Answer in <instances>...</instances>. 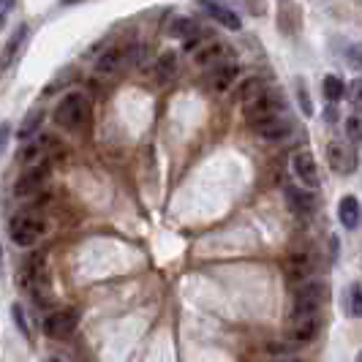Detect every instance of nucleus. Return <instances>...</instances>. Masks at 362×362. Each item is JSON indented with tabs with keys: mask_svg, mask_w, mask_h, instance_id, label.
Returning a JSON list of instances; mask_svg holds the SVG:
<instances>
[{
	"mask_svg": "<svg viewBox=\"0 0 362 362\" xmlns=\"http://www.w3.org/2000/svg\"><path fill=\"white\" fill-rule=\"evenodd\" d=\"M327 297V286L322 281H303L294 291L291 316H316Z\"/></svg>",
	"mask_w": 362,
	"mask_h": 362,
	"instance_id": "7ed1b4c3",
	"label": "nucleus"
},
{
	"mask_svg": "<svg viewBox=\"0 0 362 362\" xmlns=\"http://www.w3.org/2000/svg\"><path fill=\"white\" fill-rule=\"evenodd\" d=\"M344 126H346V136H349V139H351V142L357 145V142H360V117H357V115L346 117Z\"/></svg>",
	"mask_w": 362,
	"mask_h": 362,
	"instance_id": "a878e982",
	"label": "nucleus"
},
{
	"mask_svg": "<svg viewBox=\"0 0 362 362\" xmlns=\"http://www.w3.org/2000/svg\"><path fill=\"white\" fill-rule=\"evenodd\" d=\"M44 123V109L41 107H33L28 115H25V120H22V126H19V139H28V136H33L38 128Z\"/></svg>",
	"mask_w": 362,
	"mask_h": 362,
	"instance_id": "aec40b11",
	"label": "nucleus"
},
{
	"mask_svg": "<svg viewBox=\"0 0 362 362\" xmlns=\"http://www.w3.org/2000/svg\"><path fill=\"white\" fill-rule=\"evenodd\" d=\"M3 22H6V14H0V28H3Z\"/></svg>",
	"mask_w": 362,
	"mask_h": 362,
	"instance_id": "473e14b6",
	"label": "nucleus"
},
{
	"mask_svg": "<svg viewBox=\"0 0 362 362\" xmlns=\"http://www.w3.org/2000/svg\"><path fill=\"white\" fill-rule=\"evenodd\" d=\"M8 136H11V126L8 123H0V156H3V150L8 145Z\"/></svg>",
	"mask_w": 362,
	"mask_h": 362,
	"instance_id": "cd10ccee",
	"label": "nucleus"
},
{
	"mask_svg": "<svg viewBox=\"0 0 362 362\" xmlns=\"http://www.w3.org/2000/svg\"><path fill=\"white\" fill-rule=\"evenodd\" d=\"M297 98H300V107H303V112L305 115H313V104H310V98H308V90L303 88V82H300V88H297Z\"/></svg>",
	"mask_w": 362,
	"mask_h": 362,
	"instance_id": "bb28decb",
	"label": "nucleus"
},
{
	"mask_svg": "<svg viewBox=\"0 0 362 362\" xmlns=\"http://www.w3.org/2000/svg\"><path fill=\"white\" fill-rule=\"evenodd\" d=\"M237 71H240L237 63H218L216 69H213V74H210V85H213V90L216 93L229 90V88L235 85Z\"/></svg>",
	"mask_w": 362,
	"mask_h": 362,
	"instance_id": "ddd939ff",
	"label": "nucleus"
},
{
	"mask_svg": "<svg viewBox=\"0 0 362 362\" xmlns=\"http://www.w3.org/2000/svg\"><path fill=\"white\" fill-rule=\"evenodd\" d=\"M11 319H14V325H17L19 329H22V335H25V338H30V329H28V319H25V310H22V305H17V303L11 305Z\"/></svg>",
	"mask_w": 362,
	"mask_h": 362,
	"instance_id": "393cba45",
	"label": "nucleus"
},
{
	"mask_svg": "<svg viewBox=\"0 0 362 362\" xmlns=\"http://www.w3.org/2000/svg\"><path fill=\"white\" fill-rule=\"evenodd\" d=\"M351 101H354V107L360 109V82H351Z\"/></svg>",
	"mask_w": 362,
	"mask_h": 362,
	"instance_id": "c85d7f7f",
	"label": "nucleus"
},
{
	"mask_svg": "<svg viewBox=\"0 0 362 362\" xmlns=\"http://www.w3.org/2000/svg\"><path fill=\"white\" fill-rule=\"evenodd\" d=\"M322 93L327 95V101L329 104H335V101H341L346 95V85H344V79H338L335 74H327L325 76V82H322Z\"/></svg>",
	"mask_w": 362,
	"mask_h": 362,
	"instance_id": "412c9836",
	"label": "nucleus"
},
{
	"mask_svg": "<svg viewBox=\"0 0 362 362\" xmlns=\"http://www.w3.org/2000/svg\"><path fill=\"white\" fill-rule=\"evenodd\" d=\"M322 329V322H319V313L316 316H294L289 327V338L294 344H310Z\"/></svg>",
	"mask_w": 362,
	"mask_h": 362,
	"instance_id": "9d476101",
	"label": "nucleus"
},
{
	"mask_svg": "<svg viewBox=\"0 0 362 362\" xmlns=\"http://www.w3.org/2000/svg\"><path fill=\"white\" fill-rule=\"evenodd\" d=\"M341 308L349 319H357L362 313V291L360 284H349L344 289V297H341Z\"/></svg>",
	"mask_w": 362,
	"mask_h": 362,
	"instance_id": "a211bd4d",
	"label": "nucleus"
},
{
	"mask_svg": "<svg viewBox=\"0 0 362 362\" xmlns=\"http://www.w3.org/2000/svg\"><path fill=\"white\" fill-rule=\"evenodd\" d=\"M286 204L291 207V213L297 216H308L316 210V197L310 194L308 188H294V185H286Z\"/></svg>",
	"mask_w": 362,
	"mask_h": 362,
	"instance_id": "f8f14e48",
	"label": "nucleus"
},
{
	"mask_svg": "<svg viewBox=\"0 0 362 362\" xmlns=\"http://www.w3.org/2000/svg\"><path fill=\"white\" fill-rule=\"evenodd\" d=\"M44 362H66V360H60V357H49V360H44Z\"/></svg>",
	"mask_w": 362,
	"mask_h": 362,
	"instance_id": "7c9ffc66",
	"label": "nucleus"
},
{
	"mask_svg": "<svg viewBox=\"0 0 362 362\" xmlns=\"http://www.w3.org/2000/svg\"><path fill=\"white\" fill-rule=\"evenodd\" d=\"M281 112H284V98L275 95L272 90H264L262 95H256L254 101H248L243 107V117H245L248 126L256 128L262 123H270L275 117H281Z\"/></svg>",
	"mask_w": 362,
	"mask_h": 362,
	"instance_id": "f03ea898",
	"label": "nucleus"
},
{
	"mask_svg": "<svg viewBox=\"0 0 362 362\" xmlns=\"http://www.w3.org/2000/svg\"><path fill=\"white\" fill-rule=\"evenodd\" d=\"M0 270H3V248H0Z\"/></svg>",
	"mask_w": 362,
	"mask_h": 362,
	"instance_id": "2f4dec72",
	"label": "nucleus"
},
{
	"mask_svg": "<svg viewBox=\"0 0 362 362\" xmlns=\"http://www.w3.org/2000/svg\"><path fill=\"white\" fill-rule=\"evenodd\" d=\"M177 69H180V63H177V52H161L158 57V63H156V71H158V79L161 82H169V79H175L177 76Z\"/></svg>",
	"mask_w": 362,
	"mask_h": 362,
	"instance_id": "6ab92c4d",
	"label": "nucleus"
},
{
	"mask_svg": "<svg viewBox=\"0 0 362 362\" xmlns=\"http://www.w3.org/2000/svg\"><path fill=\"white\" fill-rule=\"evenodd\" d=\"M166 30H169V36L175 38H194V33H199V25L188 17H177Z\"/></svg>",
	"mask_w": 362,
	"mask_h": 362,
	"instance_id": "4be33fe9",
	"label": "nucleus"
},
{
	"mask_svg": "<svg viewBox=\"0 0 362 362\" xmlns=\"http://www.w3.org/2000/svg\"><path fill=\"white\" fill-rule=\"evenodd\" d=\"M226 54H229V47H226V44H221V41H207L204 47H197L194 60H197L199 66H213V63H223Z\"/></svg>",
	"mask_w": 362,
	"mask_h": 362,
	"instance_id": "4468645a",
	"label": "nucleus"
},
{
	"mask_svg": "<svg viewBox=\"0 0 362 362\" xmlns=\"http://www.w3.org/2000/svg\"><path fill=\"white\" fill-rule=\"evenodd\" d=\"M76 325H79V313L74 308H60L44 319V332L54 341H60V338H69Z\"/></svg>",
	"mask_w": 362,
	"mask_h": 362,
	"instance_id": "423d86ee",
	"label": "nucleus"
},
{
	"mask_svg": "<svg viewBox=\"0 0 362 362\" xmlns=\"http://www.w3.org/2000/svg\"><path fill=\"white\" fill-rule=\"evenodd\" d=\"M327 163H329V169L338 172V175H351V172L357 169V156H354L351 147H346L344 142L335 139V142L327 145Z\"/></svg>",
	"mask_w": 362,
	"mask_h": 362,
	"instance_id": "6e6552de",
	"label": "nucleus"
},
{
	"mask_svg": "<svg viewBox=\"0 0 362 362\" xmlns=\"http://www.w3.org/2000/svg\"><path fill=\"white\" fill-rule=\"evenodd\" d=\"M313 270H316L313 251H294L286 259V275H289L291 281H308Z\"/></svg>",
	"mask_w": 362,
	"mask_h": 362,
	"instance_id": "9b49d317",
	"label": "nucleus"
},
{
	"mask_svg": "<svg viewBox=\"0 0 362 362\" xmlns=\"http://www.w3.org/2000/svg\"><path fill=\"white\" fill-rule=\"evenodd\" d=\"M264 90H267V85H264L262 79H254V76H251V79H245V82L237 88V98H240L243 104H248V101H254L256 95H262Z\"/></svg>",
	"mask_w": 362,
	"mask_h": 362,
	"instance_id": "5701e85b",
	"label": "nucleus"
},
{
	"mask_svg": "<svg viewBox=\"0 0 362 362\" xmlns=\"http://www.w3.org/2000/svg\"><path fill=\"white\" fill-rule=\"evenodd\" d=\"M63 6H74V3H79V0H60Z\"/></svg>",
	"mask_w": 362,
	"mask_h": 362,
	"instance_id": "c756f323",
	"label": "nucleus"
},
{
	"mask_svg": "<svg viewBox=\"0 0 362 362\" xmlns=\"http://www.w3.org/2000/svg\"><path fill=\"white\" fill-rule=\"evenodd\" d=\"M8 235L14 240V245L30 248V245H36L38 240L47 235V223L36 216H17L11 218V223H8Z\"/></svg>",
	"mask_w": 362,
	"mask_h": 362,
	"instance_id": "20e7f679",
	"label": "nucleus"
},
{
	"mask_svg": "<svg viewBox=\"0 0 362 362\" xmlns=\"http://www.w3.org/2000/svg\"><path fill=\"white\" fill-rule=\"evenodd\" d=\"M25 36H28V28L25 25H19V30L11 36V41H8V47H6V63L14 57V52H17L19 47H22V41H25Z\"/></svg>",
	"mask_w": 362,
	"mask_h": 362,
	"instance_id": "b1692460",
	"label": "nucleus"
},
{
	"mask_svg": "<svg viewBox=\"0 0 362 362\" xmlns=\"http://www.w3.org/2000/svg\"><path fill=\"white\" fill-rule=\"evenodd\" d=\"M123 63H126V52L120 49V47H109L107 52L98 57V63H95V71L109 76V74H117L123 69Z\"/></svg>",
	"mask_w": 362,
	"mask_h": 362,
	"instance_id": "dca6fc26",
	"label": "nucleus"
},
{
	"mask_svg": "<svg viewBox=\"0 0 362 362\" xmlns=\"http://www.w3.org/2000/svg\"><path fill=\"white\" fill-rule=\"evenodd\" d=\"M256 134L262 136V139H267V142H278V139H286L291 134V126L286 120H281V117H275L270 123H262V126L254 128Z\"/></svg>",
	"mask_w": 362,
	"mask_h": 362,
	"instance_id": "f3484780",
	"label": "nucleus"
},
{
	"mask_svg": "<svg viewBox=\"0 0 362 362\" xmlns=\"http://www.w3.org/2000/svg\"><path fill=\"white\" fill-rule=\"evenodd\" d=\"M88 115H90L88 95L79 90L66 93V95L60 98V104H57L52 112L54 123H57L60 128H69V131H76V128L88 120Z\"/></svg>",
	"mask_w": 362,
	"mask_h": 362,
	"instance_id": "f257e3e1",
	"label": "nucleus"
},
{
	"mask_svg": "<svg viewBox=\"0 0 362 362\" xmlns=\"http://www.w3.org/2000/svg\"><path fill=\"white\" fill-rule=\"evenodd\" d=\"M338 221L344 229H357L360 226V202L357 197H344L338 202Z\"/></svg>",
	"mask_w": 362,
	"mask_h": 362,
	"instance_id": "2eb2a0df",
	"label": "nucleus"
},
{
	"mask_svg": "<svg viewBox=\"0 0 362 362\" xmlns=\"http://www.w3.org/2000/svg\"><path fill=\"white\" fill-rule=\"evenodd\" d=\"M291 172H294V177L300 180V185H305L308 191H313V188L322 185L319 163H316V158L310 156L308 150H300V153L291 156Z\"/></svg>",
	"mask_w": 362,
	"mask_h": 362,
	"instance_id": "39448f33",
	"label": "nucleus"
},
{
	"mask_svg": "<svg viewBox=\"0 0 362 362\" xmlns=\"http://www.w3.org/2000/svg\"><path fill=\"white\" fill-rule=\"evenodd\" d=\"M49 180V166L47 163H30L22 175H19V180L14 182V194L17 197H30V194H38L44 185Z\"/></svg>",
	"mask_w": 362,
	"mask_h": 362,
	"instance_id": "0eeeda50",
	"label": "nucleus"
},
{
	"mask_svg": "<svg viewBox=\"0 0 362 362\" xmlns=\"http://www.w3.org/2000/svg\"><path fill=\"white\" fill-rule=\"evenodd\" d=\"M197 6H199V11H204L210 19H216L218 25H223L226 30H240L243 28V19L237 17V11L223 6L221 0H199Z\"/></svg>",
	"mask_w": 362,
	"mask_h": 362,
	"instance_id": "1a4fd4ad",
	"label": "nucleus"
}]
</instances>
